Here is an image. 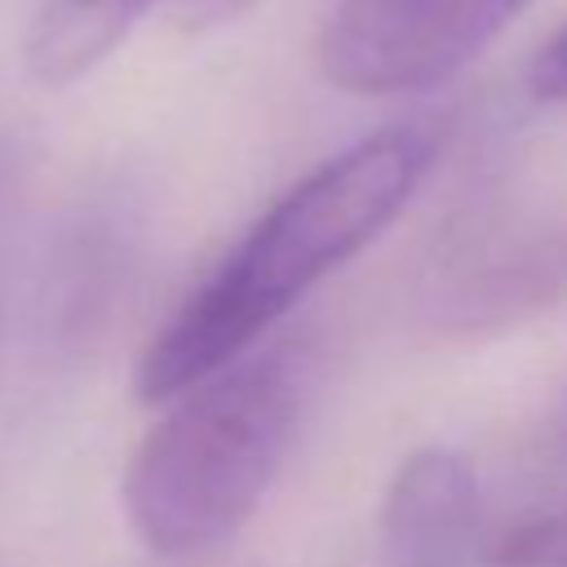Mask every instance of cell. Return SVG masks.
Returning <instances> with one entry per match:
<instances>
[{
  "label": "cell",
  "instance_id": "cell-1",
  "mask_svg": "<svg viewBox=\"0 0 567 567\" xmlns=\"http://www.w3.org/2000/svg\"><path fill=\"white\" fill-rule=\"evenodd\" d=\"M434 142L421 128H381L292 182L244 239L168 315L137 359L142 403H168L252 346L341 261L363 252L412 199Z\"/></svg>",
  "mask_w": 567,
  "mask_h": 567
},
{
  "label": "cell",
  "instance_id": "cell-2",
  "mask_svg": "<svg viewBox=\"0 0 567 567\" xmlns=\"http://www.w3.org/2000/svg\"><path fill=\"white\" fill-rule=\"evenodd\" d=\"M310 363L275 346L173 394L124 470L133 536L159 558L226 545L275 487L306 421Z\"/></svg>",
  "mask_w": 567,
  "mask_h": 567
},
{
  "label": "cell",
  "instance_id": "cell-3",
  "mask_svg": "<svg viewBox=\"0 0 567 567\" xmlns=\"http://www.w3.org/2000/svg\"><path fill=\"white\" fill-rule=\"evenodd\" d=\"M381 536L403 567H461L483 549V496L474 465L443 447L403 456L385 487Z\"/></svg>",
  "mask_w": 567,
  "mask_h": 567
},
{
  "label": "cell",
  "instance_id": "cell-4",
  "mask_svg": "<svg viewBox=\"0 0 567 567\" xmlns=\"http://www.w3.org/2000/svg\"><path fill=\"white\" fill-rule=\"evenodd\" d=\"M151 9V0H44L27 35V62L40 84L62 89L89 75Z\"/></svg>",
  "mask_w": 567,
  "mask_h": 567
},
{
  "label": "cell",
  "instance_id": "cell-5",
  "mask_svg": "<svg viewBox=\"0 0 567 567\" xmlns=\"http://www.w3.org/2000/svg\"><path fill=\"white\" fill-rule=\"evenodd\" d=\"M483 558L492 567H567V505L505 527Z\"/></svg>",
  "mask_w": 567,
  "mask_h": 567
},
{
  "label": "cell",
  "instance_id": "cell-6",
  "mask_svg": "<svg viewBox=\"0 0 567 567\" xmlns=\"http://www.w3.org/2000/svg\"><path fill=\"white\" fill-rule=\"evenodd\" d=\"M527 89L545 102H567V22L527 62Z\"/></svg>",
  "mask_w": 567,
  "mask_h": 567
}]
</instances>
